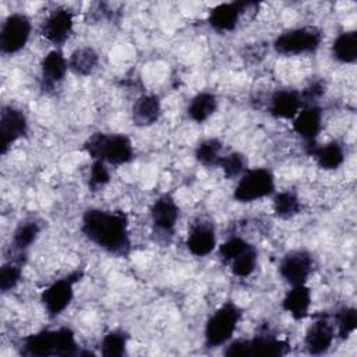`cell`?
<instances>
[{
	"label": "cell",
	"instance_id": "cell-10",
	"mask_svg": "<svg viewBox=\"0 0 357 357\" xmlns=\"http://www.w3.org/2000/svg\"><path fill=\"white\" fill-rule=\"evenodd\" d=\"M314 266L312 255L305 250H293L283 255L279 264V275L290 286L305 284Z\"/></svg>",
	"mask_w": 357,
	"mask_h": 357
},
{
	"label": "cell",
	"instance_id": "cell-6",
	"mask_svg": "<svg viewBox=\"0 0 357 357\" xmlns=\"http://www.w3.org/2000/svg\"><path fill=\"white\" fill-rule=\"evenodd\" d=\"M275 192V177L271 170L264 167L247 169L238 178L233 198L237 202L248 204L266 197H271Z\"/></svg>",
	"mask_w": 357,
	"mask_h": 357
},
{
	"label": "cell",
	"instance_id": "cell-20",
	"mask_svg": "<svg viewBox=\"0 0 357 357\" xmlns=\"http://www.w3.org/2000/svg\"><path fill=\"white\" fill-rule=\"evenodd\" d=\"M307 153L314 158L317 165L324 170H335L340 167L344 162V149L343 145H340L337 141H331L324 145L311 144L305 145Z\"/></svg>",
	"mask_w": 357,
	"mask_h": 357
},
{
	"label": "cell",
	"instance_id": "cell-25",
	"mask_svg": "<svg viewBox=\"0 0 357 357\" xmlns=\"http://www.w3.org/2000/svg\"><path fill=\"white\" fill-rule=\"evenodd\" d=\"M218 109V98L212 92H199L188 103L187 114L195 123L206 121Z\"/></svg>",
	"mask_w": 357,
	"mask_h": 357
},
{
	"label": "cell",
	"instance_id": "cell-16",
	"mask_svg": "<svg viewBox=\"0 0 357 357\" xmlns=\"http://www.w3.org/2000/svg\"><path fill=\"white\" fill-rule=\"evenodd\" d=\"M185 245L195 257H205L216 247V233L211 222L197 220L191 225Z\"/></svg>",
	"mask_w": 357,
	"mask_h": 357
},
{
	"label": "cell",
	"instance_id": "cell-12",
	"mask_svg": "<svg viewBox=\"0 0 357 357\" xmlns=\"http://www.w3.org/2000/svg\"><path fill=\"white\" fill-rule=\"evenodd\" d=\"M28 132V120L22 110L6 105L0 112V134H1V153L4 155L8 148L25 137Z\"/></svg>",
	"mask_w": 357,
	"mask_h": 357
},
{
	"label": "cell",
	"instance_id": "cell-31",
	"mask_svg": "<svg viewBox=\"0 0 357 357\" xmlns=\"http://www.w3.org/2000/svg\"><path fill=\"white\" fill-rule=\"evenodd\" d=\"M247 165L248 160L245 155H243L241 152H231L222 156L218 167L222 169L226 178H236L240 177L248 169Z\"/></svg>",
	"mask_w": 357,
	"mask_h": 357
},
{
	"label": "cell",
	"instance_id": "cell-4",
	"mask_svg": "<svg viewBox=\"0 0 357 357\" xmlns=\"http://www.w3.org/2000/svg\"><path fill=\"white\" fill-rule=\"evenodd\" d=\"M240 318L241 310L237 304L233 301L223 303L205 324V346L215 349L230 342Z\"/></svg>",
	"mask_w": 357,
	"mask_h": 357
},
{
	"label": "cell",
	"instance_id": "cell-34",
	"mask_svg": "<svg viewBox=\"0 0 357 357\" xmlns=\"http://www.w3.org/2000/svg\"><path fill=\"white\" fill-rule=\"evenodd\" d=\"M110 181V172L105 162L93 160L88 174V188L92 192L100 191Z\"/></svg>",
	"mask_w": 357,
	"mask_h": 357
},
{
	"label": "cell",
	"instance_id": "cell-35",
	"mask_svg": "<svg viewBox=\"0 0 357 357\" xmlns=\"http://www.w3.org/2000/svg\"><path fill=\"white\" fill-rule=\"evenodd\" d=\"M250 245H251V244H250L247 240L234 236V237L227 238L225 243H222V244L219 245L218 252H219V257H220L223 261L230 262V261H233L237 255H240L244 250H247Z\"/></svg>",
	"mask_w": 357,
	"mask_h": 357
},
{
	"label": "cell",
	"instance_id": "cell-8",
	"mask_svg": "<svg viewBox=\"0 0 357 357\" xmlns=\"http://www.w3.org/2000/svg\"><path fill=\"white\" fill-rule=\"evenodd\" d=\"M84 272L77 269L67 276L54 280L40 294V301L50 318L59 317L73 301L74 286L81 280Z\"/></svg>",
	"mask_w": 357,
	"mask_h": 357
},
{
	"label": "cell",
	"instance_id": "cell-22",
	"mask_svg": "<svg viewBox=\"0 0 357 357\" xmlns=\"http://www.w3.org/2000/svg\"><path fill=\"white\" fill-rule=\"evenodd\" d=\"M40 233V225L35 219H26L15 227L13 233V240H11V248L15 252V257L13 261H17L24 265V257L26 250L36 241Z\"/></svg>",
	"mask_w": 357,
	"mask_h": 357
},
{
	"label": "cell",
	"instance_id": "cell-21",
	"mask_svg": "<svg viewBox=\"0 0 357 357\" xmlns=\"http://www.w3.org/2000/svg\"><path fill=\"white\" fill-rule=\"evenodd\" d=\"M162 106L158 95L146 93L137 98L131 107L132 124L137 127H149L155 124L160 117Z\"/></svg>",
	"mask_w": 357,
	"mask_h": 357
},
{
	"label": "cell",
	"instance_id": "cell-30",
	"mask_svg": "<svg viewBox=\"0 0 357 357\" xmlns=\"http://www.w3.org/2000/svg\"><path fill=\"white\" fill-rule=\"evenodd\" d=\"M257 261H258V252L255 247L251 244L247 250H244L240 255H237L233 261H230L231 273L238 278H247L255 271Z\"/></svg>",
	"mask_w": 357,
	"mask_h": 357
},
{
	"label": "cell",
	"instance_id": "cell-9",
	"mask_svg": "<svg viewBox=\"0 0 357 357\" xmlns=\"http://www.w3.org/2000/svg\"><path fill=\"white\" fill-rule=\"evenodd\" d=\"M32 31L31 20L21 13L10 14L0 29V49L3 54H15L25 47Z\"/></svg>",
	"mask_w": 357,
	"mask_h": 357
},
{
	"label": "cell",
	"instance_id": "cell-11",
	"mask_svg": "<svg viewBox=\"0 0 357 357\" xmlns=\"http://www.w3.org/2000/svg\"><path fill=\"white\" fill-rule=\"evenodd\" d=\"M335 339V326L326 314H317L308 325L304 336V346L310 354L319 356L326 353Z\"/></svg>",
	"mask_w": 357,
	"mask_h": 357
},
{
	"label": "cell",
	"instance_id": "cell-1",
	"mask_svg": "<svg viewBox=\"0 0 357 357\" xmlns=\"http://www.w3.org/2000/svg\"><path fill=\"white\" fill-rule=\"evenodd\" d=\"M82 234L109 254L127 257L131 250L128 219L123 211L89 208L81 220Z\"/></svg>",
	"mask_w": 357,
	"mask_h": 357
},
{
	"label": "cell",
	"instance_id": "cell-17",
	"mask_svg": "<svg viewBox=\"0 0 357 357\" xmlns=\"http://www.w3.org/2000/svg\"><path fill=\"white\" fill-rule=\"evenodd\" d=\"M322 128V109L318 105L304 106L293 119V130L298 134L305 145L317 142V137Z\"/></svg>",
	"mask_w": 357,
	"mask_h": 357
},
{
	"label": "cell",
	"instance_id": "cell-26",
	"mask_svg": "<svg viewBox=\"0 0 357 357\" xmlns=\"http://www.w3.org/2000/svg\"><path fill=\"white\" fill-rule=\"evenodd\" d=\"M332 56L343 64H351L357 59V32H342L332 45Z\"/></svg>",
	"mask_w": 357,
	"mask_h": 357
},
{
	"label": "cell",
	"instance_id": "cell-27",
	"mask_svg": "<svg viewBox=\"0 0 357 357\" xmlns=\"http://www.w3.org/2000/svg\"><path fill=\"white\" fill-rule=\"evenodd\" d=\"M222 149L223 144L218 138H206L197 145L194 155L201 165L206 167H215L219 166L222 159Z\"/></svg>",
	"mask_w": 357,
	"mask_h": 357
},
{
	"label": "cell",
	"instance_id": "cell-14",
	"mask_svg": "<svg viewBox=\"0 0 357 357\" xmlns=\"http://www.w3.org/2000/svg\"><path fill=\"white\" fill-rule=\"evenodd\" d=\"M180 218V208L170 194L159 195L151 206V219L155 229L163 234H172Z\"/></svg>",
	"mask_w": 357,
	"mask_h": 357
},
{
	"label": "cell",
	"instance_id": "cell-3",
	"mask_svg": "<svg viewBox=\"0 0 357 357\" xmlns=\"http://www.w3.org/2000/svg\"><path fill=\"white\" fill-rule=\"evenodd\" d=\"M84 149L93 160L113 166H121L134 159L132 142L124 134L95 132L84 142Z\"/></svg>",
	"mask_w": 357,
	"mask_h": 357
},
{
	"label": "cell",
	"instance_id": "cell-15",
	"mask_svg": "<svg viewBox=\"0 0 357 357\" xmlns=\"http://www.w3.org/2000/svg\"><path fill=\"white\" fill-rule=\"evenodd\" d=\"M251 6V1L220 3L211 10L208 22L218 32H230L237 26L241 14Z\"/></svg>",
	"mask_w": 357,
	"mask_h": 357
},
{
	"label": "cell",
	"instance_id": "cell-29",
	"mask_svg": "<svg viewBox=\"0 0 357 357\" xmlns=\"http://www.w3.org/2000/svg\"><path fill=\"white\" fill-rule=\"evenodd\" d=\"M127 342L128 335L124 331H110L100 342V354L105 357H120L127 351Z\"/></svg>",
	"mask_w": 357,
	"mask_h": 357
},
{
	"label": "cell",
	"instance_id": "cell-32",
	"mask_svg": "<svg viewBox=\"0 0 357 357\" xmlns=\"http://www.w3.org/2000/svg\"><path fill=\"white\" fill-rule=\"evenodd\" d=\"M336 332L339 339L346 340L357 328V310L354 307H343L335 314Z\"/></svg>",
	"mask_w": 357,
	"mask_h": 357
},
{
	"label": "cell",
	"instance_id": "cell-19",
	"mask_svg": "<svg viewBox=\"0 0 357 357\" xmlns=\"http://www.w3.org/2000/svg\"><path fill=\"white\" fill-rule=\"evenodd\" d=\"M303 109L300 92L291 89H279L269 99L268 112L276 119L293 120Z\"/></svg>",
	"mask_w": 357,
	"mask_h": 357
},
{
	"label": "cell",
	"instance_id": "cell-24",
	"mask_svg": "<svg viewBox=\"0 0 357 357\" xmlns=\"http://www.w3.org/2000/svg\"><path fill=\"white\" fill-rule=\"evenodd\" d=\"M98 64H99V56L89 46H82L75 49L68 59V68L75 75H79V77L91 75L96 70Z\"/></svg>",
	"mask_w": 357,
	"mask_h": 357
},
{
	"label": "cell",
	"instance_id": "cell-7",
	"mask_svg": "<svg viewBox=\"0 0 357 357\" xmlns=\"http://www.w3.org/2000/svg\"><path fill=\"white\" fill-rule=\"evenodd\" d=\"M322 42V32L315 26H301L280 33L273 40V49L283 56L314 53Z\"/></svg>",
	"mask_w": 357,
	"mask_h": 357
},
{
	"label": "cell",
	"instance_id": "cell-2",
	"mask_svg": "<svg viewBox=\"0 0 357 357\" xmlns=\"http://www.w3.org/2000/svg\"><path fill=\"white\" fill-rule=\"evenodd\" d=\"M22 354L26 356H78V343L74 332L61 326L57 329H46L32 333L22 339Z\"/></svg>",
	"mask_w": 357,
	"mask_h": 357
},
{
	"label": "cell",
	"instance_id": "cell-13",
	"mask_svg": "<svg viewBox=\"0 0 357 357\" xmlns=\"http://www.w3.org/2000/svg\"><path fill=\"white\" fill-rule=\"evenodd\" d=\"M74 14L64 7L53 10L40 25V35L50 43L61 46L71 35Z\"/></svg>",
	"mask_w": 357,
	"mask_h": 357
},
{
	"label": "cell",
	"instance_id": "cell-23",
	"mask_svg": "<svg viewBox=\"0 0 357 357\" xmlns=\"http://www.w3.org/2000/svg\"><path fill=\"white\" fill-rule=\"evenodd\" d=\"M311 307V290L305 284L291 286L282 300V308L296 321L304 319Z\"/></svg>",
	"mask_w": 357,
	"mask_h": 357
},
{
	"label": "cell",
	"instance_id": "cell-5",
	"mask_svg": "<svg viewBox=\"0 0 357 357\" xmlns=\"http://www.w3.org/2000/svg\"><path fill=\"white\" fill-rule=\"evenodd\" d=\"M290 346L286 340L278 339L269 331L255 335L252 339H237L229 343L225 350V356H264V357H280L287 354Z\"/></svg>",
	"mask_w": 357,
	"mask_h": 357
},
{
	"label": "cell",
	"instance_id": "cell-18",
	"mask_svg": "<svg viewBox=\"0 0 357 357\" xmlns=\"http://www.w3.org/2000/svg\"><path fill=\"white\" fill-rule=\"evenodd\" d=\"M68 70V61L64 57L63 52L59 49L50 50L40 61V77L42 88L46 91L53 89L60 84Z\"/></svg>",
	"mask_w": 357,
	"mask_h": 357
},
{
	"label": "cell",
	"instance_id": "cell-36",
	"mask_svg": "<svg viewBox=\"0 0 357 357\" xmlns=\"http://www.w3.org/2000/svg\"><path fill=\"white\" fill-rule=\"evenodd\" d=\"M326 91V85L322 79H317L314 82H311L308 86H305L301 92H300V98H301V103L303 107L304 106H312V105H318V100L324 96Z\"/></svg>",
	"mask_w": 357,
	"mask_h": 357
},
{
	"label": "cell",
	"instance_id": "cell-33",
	"mask_svg": "<svg viewBox=\"0 0 357 357\" xmlns=\"http://www.w3.org/2000/svg\"><path fill=\"white\" fill-rule=\"evenodd\" d=\"M22 264L17 261H7L0 268V289L1 293L13 290L21 280Z\"/></svg>",
	"mask_w": 357,
	"mask_h": 357
},
{
	"label": "cell",
	"instance_id": "cell-28",
	"mask_svg": "<svg viewBox=\"0 0 357 357\" xmlns=\"http://www.w3.org/2000/svg\"><path fill=\"white\" fill-rule=\"evenodd\" d=\"M273 212L279 219H290L301 212V202L291 191H282L273 195Z\"/></svg>",
	"mask_w": 357,
	"mask_h": 357
}]
</instances>
